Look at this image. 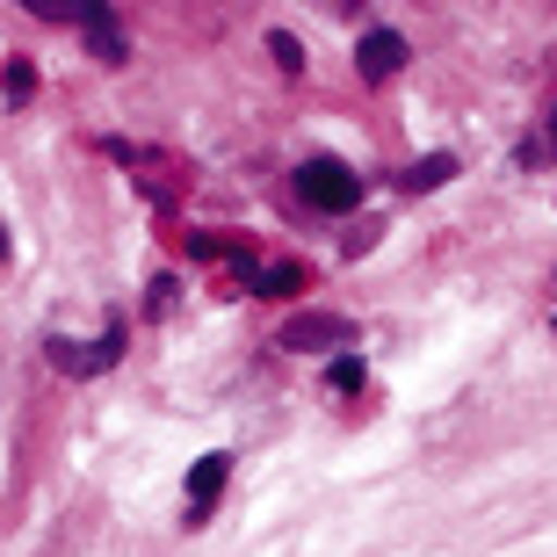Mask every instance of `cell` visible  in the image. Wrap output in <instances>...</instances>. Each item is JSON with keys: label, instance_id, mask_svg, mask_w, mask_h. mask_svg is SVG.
<instances>
[{"label": "cell", "instance_id": "obj_7", "mask_svg": "<svg viewBox=\"0 0 557 557\" xmlns=\"http://www.w3.org/2000/svg\"><path fill=\"white\" fill-rule=\"evenodd\" d=\"M102 8V0H29V15H44V22H87Z\"/></svg>", "mask_w": 557, "mask_h": 557}, {"label": "cell", "instance_id": "obj_1", "mask_svg": "<svg viewBox=\"0 0 557 557\" xmlns=\"http://www.w3.org/2000/svg\"><path fill=\"white\" fill-rule=\"evenodd\" d=\"M289 188H297V196H305L311 210H333V218L362 203V182H355V166H348V160H333V152L305 160L297 174H289Z\"/></svg>", "mask_w": 557, "mask_h": 557}, {"label": "cell", "instance_id": "obj_4", "mask_svg": "<svg viewBox=\"0 0 557 557\" xmlns=\"http://www.w3.org/2000/svg\"><path fill=\"white\" fill-rule=\"evenodd\" d=\"M398 65H406V37L398 29H370V37L355 44V73L362 81H392Z\"/></svg>", "mask_w": 557, "mask_h": 557}, {"label": "cell", "instance_id": "obj_6", "mask_svg": "<svg viewBox=\"0 0 557 557\" xmlns=\"http://www.w3.org/2000/svg\"><path fill=\"white\" fill-rule=\"evenodd\" d=\"M442 182H456V152H428V160H413L406 174H398L406 196H428V188H442Z\"/></svg>", "mask_w": 557, "mask_h": 557}, {"label": "cell", "instance_id": "obj_2", "mask_svg": "<svg viewBox=\"0 0 557 557\" xmlns=\"http://www.w3.org/2000/svg\"><path fill=\"white\" fill-rule=\"evenodd\" d=\"M44 355H51V362H59L65 376H102L109 362L124 355V333L109 326L102 341H65V333H51V341H44Z\"/></svg>", "mask_w": 557, "mask_h": 557}, {"label": "cell", "instance_id": "obj_5", "mask_svg": "<svg viewBox=\"0 0 557 557\" xmlns=\"http://www.w3.org/2000/svg\"><path fill=\"white\" fill-rule=\"evenodd\" d=\"M232 478V456H196V471H188V521H210V499L225 493Z\"/></svg>", "mask_w": 557, "mask_h": 557}, {"label": "cell", "instance_id": "obj_13", "mask_svg": "<svg viewBox=\"0 0 557 557\" xmlns=\"http://www.w3.org/2000/svg\"><path fill=\"white\" fill-rule=\"evenodd\" d=\"M0 253H8V232H0Z\"/></svg>", "mask_w": 557, "mask_h": 557}, {"label": "cell", "instance_id": "obj_9", "mask_svg": "<svg viewBox=\"0 0 557 557\" xmlns=\"http://www.w3.org/2000/svg\"><path fill=\"white\" fill-rule=\"evenodd\" d=\"M326 392H362V362L355 355H333L326 362Z\"/></svg>", "mask_w": 557, "mask_h": 557}, {"label": "cell", "instance_id": "obj_3", "mask_svg": "<svg viewBox=\"0 0 557 557\" xmlns=\"http://www.w3.org/2000/svg\"><path fill=\"white\" fill-rule=\"evenodd\" d=\"M341 341H348V319H333V311H297V319L283 326V348L289 355H311V348L341 355Z\"/></svg>", "mask_w": 557, "mask_h": 557}, {"label": "cell", "instance_id": "obj_14", "mask_svg": "<svg viewBox=\"0 0 557 557\" xmlns=\"http://www.w3.org/2000/svg\"><path fill=\"white\" fill-rule=\"evenodd\" d=\"M550 138H557V116H550Z\"/></svg>", "mask_w": 557, "mask_h": 557}, {"label": "cell", "instance_id": "obj_12", "mask_svg": "<svg viewBox=\"0 0 557 557\" xmlns=\"http://www.w3.org/2000/svg\"><path fill=\"white\" fill-rule=\"evenodd\" d=\"M166 305H174V275H152V289H145V311H152V319H160Z\"/></svg>", "mask_w": 557, "mask_h": 557}, {"label": "cell", "instance_id": "obj_11", "mask_svg": "<svg viewBox=\"0 0 557 557\" xmlns=\"http://www.w3.org/2000/svg\"><path fill=\"white\" fill-rule=\"evenodd\" d=\"M29 87H37V73H29V59L8 65V102H29Z\"/></svg>", "mask_w": 557, "mask_h": 557}, {"label": "cell", "instance_id": "obj_10", "mask_svg": "<svg viewBox=\"0 0 557 557\" xmlns=\"http://www.w3.org/2000/svg\"><path fill=\"white\" fill-rule=\"evenodd\" d=\"M269 51H275V65H283V73H305V44H297V37H283V29H275Z\"/></svg>", "mask_w": 557, "mask_h": 557}, {"label": "cell", "instance_id": "obj_8", "mask_svg": "<svg viewBox=\"0 0 557 557\" xmlns=\"http://www.w3.org/2000/svg\"><path fill=\"white\" fill-rule=\"evenodd\" d=\"M87 44H95L102 59H124V37H116V22H109V8H95V15H87Z\"/></svg>", "mask_w": 557, "mask_h": 557}]
</instances>
